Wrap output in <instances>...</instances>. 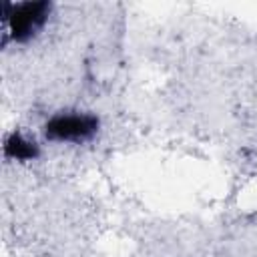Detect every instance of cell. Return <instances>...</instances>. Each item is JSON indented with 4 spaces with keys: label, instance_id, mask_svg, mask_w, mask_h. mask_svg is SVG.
I'll list each match as a JSON object with an SVG mask.
<instances>
[{
    "label": "cell",
    "instance_id": "7a4b0ae2",
    "mask_svg": "<svg viewBox=\"0 0 257 257\" xmlns=\"http://www.w3.org/2000/svg\"><path fill=\"white\" fill-rule=\"evenodd\" d=\"M100 120L90 112H56L44 124V135L54 143H84L98 133Z\"/></svg>",
    "mask_w": 257,
    "mask_h": 257
},
{
    "label": "cell",
    "instance_id": "3957f363",
    "mask_svg": "<svg viewBox=\"0 0 257 257\" xmlns=\"http://www.w3.org/2000/svg\"><path fill=\"white\" fill-rule=\"evenodd\" d=\"M4 155L14 161H32L38 157V145L20 133H12L4 141Z\"/></svg>",
    "mask_w": 257,
    "mask_h": 257
},
{
    "label": "cell",
    "instance_id": "6da1fadb",
    "mask_svg": "<svg viewBox=\"0 0 257 257\" xmlns=\"http://www.w3.org/2000/svg\"><path fill=\"white\" fill-rule=\"evenodd\" d=\"M52 6L48 2H18L4 4V30L14 42H28L48 22Z\"/></svg>",
    "mask_w": 257,
    "mask_h": 257
}]
</instances>
